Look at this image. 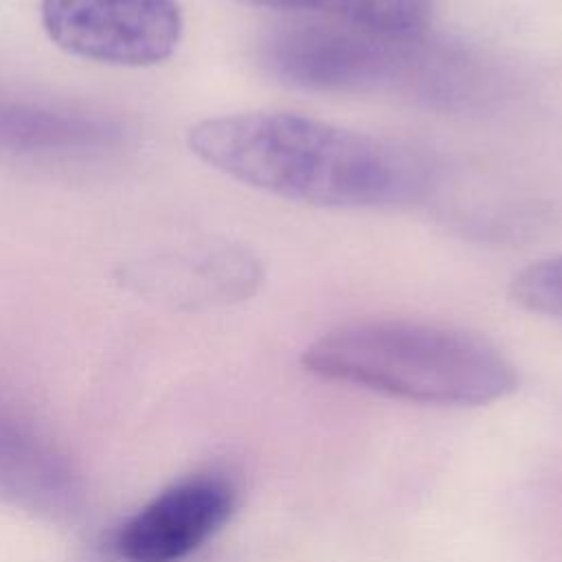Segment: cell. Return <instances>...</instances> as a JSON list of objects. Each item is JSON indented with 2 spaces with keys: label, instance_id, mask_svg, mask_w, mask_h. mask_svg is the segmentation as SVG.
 <instances>
[{
  "label": "cell",
  "instance_id": "obj_1",
  "mask_svg": "<svg viewBox=\"0 0 562 562\" xmlns=\"http://www.w3.org/2000/svg\"><path fill=\"white\" fill-rule=\"evenodd\" d=\"M191 151L213 169L270 195L323 209H382L428 189V165L411 147L285 110L198 121Z\"/></svg>",
  "mask_w": 562,
  "mask_h": 562
},
{
  "label": "cell",
  "instance_id": "obj_2",
  "mask_svg": "<svg viewBox=\"0 0 562 562\" xmlns=\"http://www.w3.org/2000/svg\"><path fill=\"white\" fill-rule=\"evenodd\" d=\"M301 364L329 382L437 406H481L518 386L514 362L485 336L402 316L336 325L303 349Z\"/></svg>",
  "mask_w": 562,
  "mask_h": 562
},
{
  "label": "cell",
  "instance_id": "obj_3",
  "mask_svg": "<svg viewBox=\"0 0 562 562\" xmlns=\"http://www.w3.org/2000/svg\"><path fill=\"white\" fill-rule=\"evenodd\" d=\"M452 46L426 33L402 35L375 26L281 13L259 40V64L279 83L316 94L404 88L441 99Z\"/></svg>",
  "mask_w": 562,
  "mask_h": 562
},
{
  "label": "cell",
  "instance_id": "obj_4",
  "mask_svg": "<svg viewBox=\"0 0 562 562\" xmlns=\"http://www.w3.org/2000/svg\"><path fill=\"white\" fill-rule=\"evenodd\" d=\"M40 20L68 55L112 66L160 64L182 37L178 0H42Z\"/></svg>",
  "mask_w": 562,
  "mask_h": 562
},
{
  "label": "cell",
  "instance_id": "obj_5",
  "mask_svg": "<svg viewBox=\"0 0 562 562\" xmlns=\"http://www.w3.org/2000/svg\"><path fill=\"white\" fill-rule=\"evenodd\" d=\"M235 487L217 474L182 479L123 520L110 551L121 562H182L233 516Z\"/></svg>",
  "mask_w": 562,
  "mask_h": 562
},
{
  "label": "cell",
  "instance_id": "obj_6",
  "mask_svg": "<svg viewBox=\"0 0 562 562\" xmlns=\"http://www.w3.org/2000/svg\"><path fill=\"white\" fill-rule=\"evenodd\" d=\"M125 143L123 125L101 112L0 88V156L31 162H88Z\"/></svg>",
  "mask_w": 562,
  "mask_h": 562
},
{
  "label": "cell",
  "instance_id": "obj_7",
  "mask_svg": "<svg viewBox=\"0 0 562 562\" xmlns=\"http://www.w3.org/2000/svg\"><path fill=\"white\" fill-rule=\"evenodd\" d=\"M0 496L48 518L77 512L81 490L66 457L29 422L0 408Z\"/></svg>",
  "mask_w": 562,
  "mask_h": 562
},
{
  "label": "cell",
  "instance_id": "obj_8",
  "mask_svg": "<svg viewBox=\"0 0 562 562\" xmlns=\"http://www.w3.org/2000/svg\"><path fill=\"white\" fill-rule=\"evenodd\" d=\"M277 13L321 15L375 26L389 33L419 35L428 31L432 0H233Z\"/></svg>",
  "mask_w": 562,
  "mask_h": 562
},
{
  "label": "cell",
  "instance_id": "obj_9",
  "mask_svg": "<svg viewBox=\"0 0 562 562\" xmlns=\"http://www.w3.org/2000/svg\"><path fill=\"white\" fill-rule=\"evenodd\" d=\"M509 296L527 312L562 321V255L525 266L512 279Z\"/></svg>",
  "mask_w": 562,
  "mask_h": 562
}]
</instances>
